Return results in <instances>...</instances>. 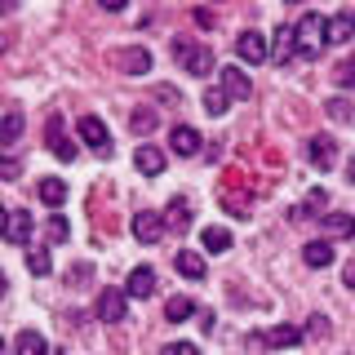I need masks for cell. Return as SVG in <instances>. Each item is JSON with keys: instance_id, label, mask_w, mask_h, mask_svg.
<instances>
[{"instance_id": "obj_1", "label": "cell", "mask_w": 355, "mask_h": 355, "mask_svg": "<svg viewBox=\"0 0 355 355\" xmlns=\"http://www.w3.org/2000/svg\"><path fill=\"white\" fill-rule=\"evenodd\" d=\"M173 58L182 62L187 76H196V80H205V76L218 71V58L209 44H196V40H173Z\"/></svg>"}, {"instance_id": "obj_2", "label": "cell", "mask_w": 355, "mask_h": 355, "mask_svg": "<svg viewBox=\"0 0 355 355\" xmlns=\"http://www.w3.org/2000/svg\"><path fill=\"white\" fill-rule=\"evenodd\" d=\"M293 31H297V49H302V58H315V53L329 44V18H320V14H302L293 22Z\"/></svg>"}, {"instance_id": "obj_3", "label": "cell", "mask_w": 355, "mask_h": 355, "mask_svg": "<svg viewBox=\"0 0 355 355\" xmlns=\"http://www.w3.org/2000/svg\"><path fill=\"white\" fill-rule=\"evenodd\" d=\"M129 231H133V240H142V244H160V236L169 231V218L155 214V209H138L133 222H129Z\"/></svg>"}, {"instance_id": "obj_4", "label": "cell", "mask_w": 355, "mask_h": 355, "mask_svg": "<svg viewBox=\"0 0 355 355\" xmlns=\"http://www.w3.org/2000/svg\"><path fill=\"white\" fill-rule=\"evenodd\" d=\"M98 320L103 324H125L129 320V293L125 288H103L98 293Z\"/></svg>"}, {"instance_id": "obj_5", "label": "cell", "mask_w": 355, "mask_h": 355, "mask_svg": "<svg viewBox=\"0 0 355 355\" xmlns=\"http://www.w3.org/2000/svg\"><path fill=\"white\" fill-rule=\"evenodd\" d=\"M76 133H80V142H85L89 151L111 155V133H107V125L98 116H80V120H76Z\"/></svg>"}, {"instance_id": "obj_6", "label": "cell", "mask_w": 355, "mask_h": 355, "mask_svg": "<svg viewBox=\"0 0 355 355\" xmlns=\"http://www.w3.org/2000/svg\"><path fill=\"white\" fill-rule=\"evenodd\" d=\"M111 62H116L125 76H147L151 71V49H142V44H125V49H111Z\"/></svg>"}, {"instance_id": "obj_7", "label": "cell", "mask_w": 355, "mask_h": 355, "mask_svg": "<svg viewBox=\"0 0 355 355\" xmlns=\"http://www.w3.org/2000/svg\"><path fill=\"white\" fill-rule=\"evenodd\" d=\"M44 138H49V151L58 155V160H76V155H80V147H76V142L67 138V120L58 116V111H53L49 125H44Z\"/></svg>"}, {"instance_id": "obj_8", "label": "cell", "mask_w": 355, "mask_h": 355, "mask_svg": "<svg viewBox=\"0 0 355 355\" xmlns=\"http://www.w3.org/2000/svg\"><path fill=\"white\" fill-rule=\"evenodd\" d=\"M236 58L240 62H262V58H271V44H266V36H262V31H240V36H236Z\"/></svg>"}, {"instance_id": "obj_9", "label": "cell", "mask_w": 355, "mask_h": 355, "mask_svg": "<svg viewBox=\"0 0 355 355\" xmlns=\"http://www.w3.org/2000/svg\"><path fill=\"white\" fill-rule=\"evenodd\" d=\"M306 160L315 164L320 173L333 169V164H338V142H333L329 133H315V138H306Z\"/></svg>"}, {"instance_id": "obj_10", "label": "cell", "mask_w": 355, "mask_h": 355, "mask_svg": "<svg viewBox=\"0 0 355 355\" xmlns=\"http://www.w3.org/2000/svg\"><path fill=\"white\" fill-rule=\"evenodd\" d=\"M218 76H222V89H227L236 103H249L253 98V80H249L244 67H218Z\"/></svg>"}, {"instance_id": "obj_11", "label": "cell", "mask_w": 355, "mask_h": 355, "mask_svg": "<svg viewBox=\"0 0 355 355\" xmlns=\"http://www.w3.org/2000/svg\"><path fill=\"white\" fill-rule=\"evenodd\" d=\"M155 266H133L129 271V280H125V293L129 297H138V302H147V297H155Z\"/></svg>"}, {"instance_id": "obj_12", "label": "cell", "mask_w": 355, "mask_h": 355, "mask_svg": "<svg viewBox=\"0 0 355 355\" xmlns=\"http://www.w3.org/2000/svg\"><path fill=\"white\" fill-rule=\"evenodd\" d=\"M200 129H191V125H173L169 129V147H173V155H182V160H191V155H200Z\"/></svg>"}, {"instance_id": "obj_13", "label": "cell", "mask_w": 355, "mask_h": 355, "mask_svg": "<svg viewBox=\"0 0 355 355\" xmlns=\"http://www.w3.org/2000/svg\"><path fill=\"white\" fill-rule=\"evenodd\" d=\"M333 258H338V253H333V240L329 236L302 244V262L311 266V271H324V266H333Z\"/></svg>"}, {"instance_id": "obj_14", "label": "cell", "mask_w": 355, "mask_h": 355, "mask_svg": "<svg viewBox=\"0 0 355 355\" xmlns=\"http://www.w3.org/2000/svg\"><path fill=\"white\" fill-rule=\"evenodd\" d=\"M271 58L275 62H293V58H302V49H297V31L293 27H280V31H275V40H271Z\"/></svg>"}, {"instance_id": "obj_15", "label": "cell", "mask_w": 355, "mask_h": 355, "mask_svg": "<svg viewBox=\"0 0 355 355\" xmlns=\"http://www.w3.org/2000/svg\"><path fill=\"white\" fill-rule=\"evenodd\" d=\"M306 338V329H293V324H275V329H262L258 342L262 347H297Z\"/></svg>"}, {"instance_id": "obj_16", "label": "cell", "mask_w": 355, "mask_h": 355, "mask_svg": "<svg viewBox=\"0 0 355 355\" xmlns=\"http://www.w3.org/2000/svg\"><path fill=\"white\" fill-rule=\"evenodd\" d=\"M133 164H138V173L160 178V173H164V151H160V147H151V142H142V147L133 151Z\"/></svg>"}, {"instance_id": "obj_17", "label": "cell", "mask_w": 355, "mask_h": 355, "mask_svg": "<svg viewBox=\"0 0 355 355\" xmlns=\"http://www.w3.org/2000/svg\"><path fill=\"white\" fill-rule=\"evenodd\" d=\"M5 240H9V244H27V240H31V214H27V209H9V218H5Z\"/></svg>"}, {"instance_id": "obj_18", "label": "cell", "mask_w": 355, "mask_h": 355, "mask_svg": "<svg viewBox=\"0 0 355 355\" xmlns=\"http://www.w3.org/2000/svg\"><path fill=\"white\" fill-rule=\"evenodd\" d=\"M173 266H178V275H187V280H205V253H196V249H178Z\"/></svg>"}, {"instance_id": "obj_19", "label": "cell", "mask_w": 355, "mask_h": 355, "mask_svg": "<svg viewBox=\"0 0 355 355\" xmlns=\"http://www.w3.org/2000/svg\"><path fill=\"white\" fill-rule=\"evenodd\" d=\"M355 36V9H342V14L329 18V44H347Z\"/></svg>"}, {"instance_id": "obj_20", "label": "cell", "mask_w": 355, "mask_h": 355, "mask_svg": "<svg viewBox=\"0 0 355 355\" xmlns=\"http://www.w3.org/2000/svg\"><path fill=\"white\" fill-rule=\"evenodd\" d=\"M36 196H40L49 209H62V200H67V182H62V178H40V182H36Z\"/></svg>"}, {"instance_id": "obj_21", "label": "cell", "mask_w": 355, "mask_h": 355, "mask_svg": "<svg viewBox=\"0 0 355 355\" xmlns=\"http://www.w3.org/2000/svg\"><path fill=\"white\" fill-rule=\"evenodd\" d=\"M164 218H169V227L182 236V231H191V205H187L182 196H173L169 200V209H164Z\"/></svg>"}, {"instance_id": "obj_22", "label": "cell", "mask_w": 355, "mask_h": 355, "mask_svg": "<svg viewBox=\"0 0 355 355\" xmlns=\"http://www.w3.org/2000/svg\"><path fill=\"white\" fill-rule=\"evenodd\" d=\"M231 103H236V98H231V94H227V89H222V85L205 89V98H200V107H205L209 116H227V111H231Z\"/></svg>"}, {"instance_id": "obj_23", "label": "cell", "mask_w": 355, "mask_h": 355, "mask_svg": "<svg viewBox=\"0 0 355 355\" xmlns=\"http://www.w3.org/2000/svg\"><path fill=\"white\" fill-rule=\"evenodd\" d=\"M196 315V302L187 293H173L169 302H164V320H169V324H182V320H191Z\"/></svg>"}, {"instance_id": "obj_24", "label": "cell", "mask_w": 355, "mask_h": 355, "mask_svg": "<svg viewBox=\"0 0 355 355\" xmlns=\"http://www.w3.org/2000/svg\"><path fill=\"white\" fill-rule=\"evenodd\" d=\"M320 227H324V236H355V218L351 214H320Z\"/></svg>"}, {"instance_id": "obj_25", "label": "cell", "mask_w": 355, "mask_h": 355, "mask_svg": "<svg viewBox=\"0 0 355 355\" xmlns=\"http://www.w3.org/2000/svg\"><path fill=\"white\" fill-rule=\"evenodd\" d=\"M324 116L333 120V125H351V120H355V103H351V98H329V103H324Z\"/></svg>"}, {"instance_id": "obj_26", "label": "cell", "mask_w": 355, "mask_h": 355, "mask_svg": "<svg viewBox=\"0 0 355 355\" xmlns=\"http://www.w3.org/2000/svg\"><path fill=\"white\" fill-rule=\"evenodd\" d=\"M22 138V107H5V125H0V142L5 147H14Z\"/></svg>"}, {"instance_id": "obj_27", "label": "cell", "mask_w": 355, "mask_h": 355, "mask_svg": "<svg viewBox=\"0 0 355 355\" xmlns=\"http://www.w3.org/2000/svg\"><path fill=\"white\" fill-rule=\"evenodd\" d=\"M200 244H205V253H227L231 249V231L227 227H205L200 231Z\"/></svg>"}, {"instance_id": "obj_28", "label": "cell", "mask_w": 355, "mask_h": 355, "mask_svg": "<svg viewBox=\"0 0 355 355\" xmlns=\"http://www.w3.org/2000/svg\"><path fill=\"white\" fill-rule=\"evenodd\" d=\"M14 351L18 355H44V351H49V342H44L36 329H22L18 338H14Z\"/></svg>"}, {"instance_id": "obj_29", "label": "cell", "mask_w": 355, "mask_h": 355, "mask_svg": "<svg viewBox=\"0 0 355 355\" xmlns=\"http://www.w3.org/2000/svg\"><path fill=\"white\" fill-rule=\"evenodd\" d=\"M155 125H160V120H155V111H151V107H138V111L129 116V129L138 133V138H147V133H151Z\"/></svg>"}, {"instance_id": "obj_30", "label": "cell", "mask_w": 355, "mask_h": 355, "mask_svg": "<svg viewBox=\"0 0 355 355\" xmlns=\"http://www.w3.org/2000/svg\"><path fill=\"white\" fill-rule=\"evenodd\" d=\"M44 236H49V244H67V240H71V222H67L62 214H53L49 227H44Z\"/></svg>"}, {"instance_id": "obj_31", "label": "cell", "mask_w": 355, "mask_h": 355, "mask_svg": "<svg viewBox=\"0 0 355 355\" xmlns=\"http://www.w3.org/2000/svg\"><path fill=\"white\" fill-rule=\"evenodd\" d=\"M27 271H31V275H49V271H53L49 249H27Z\"/></svg>"}, {"instance_id": "obj_32", "label": "cell", "mask_w": 355, "mask_h": 355, "mask_svg": "<svg viewBox=\"0 0 355 355\" xmlns=\"http://www.w3.org/2000/svg\"><path fill=\"white\" fill-rule=\"evenodd\" d=\"M324 205H329V191H324V187H311V191H306V200H302V209H306L311 218H320L315 209H324Z\"/></svg>"}, {"instance_id": "obj_33", "label": "cell", "mask_w": 355, "mask_h": 355, "mask_svg": "<svg viewBox=\"0 0 355 355\" xmlns=\"http://www.w3.org/2000/svg\"><path fill=\"white\" fill-rule=\"evenodd\" d=\"M333 80H338L342 89H355V58H342L338 71H333Z\"/></svg>"}, {"instance_id": "obj_34", "label": "cell", "mask_w": 355, "mask_h": 355, "mask_svg": "<svg viewBox=\"0 0 355 355\" xmlns=\"http://www.w3.org/2000/svg\"><path fill=\"white\" fill-rule=\"evenodd\" d=\"M85 280H94V266L89 262H76L71 271H67V284H76V288H85Z\"/></svg>"}, {"instance_id": "obj_35", "label": "cell", "mask_w": 355, "mask_h": 355, "mask_svg": "<svg viewBox=\"0 0 355 355\" xmlns=\"http://www.w3.org/2000/svg\"><path fill=\"white\" fill-rule=\"evenodd\" d=\"M333 324H329V315H311L306 320V338H329Z\"/></svg>"}, {"instance_id": "obj_36", "label": "cell", "mask_w": 355, "mask_h": 355, "mask_svg": "<svg viewBox=\"0 0 355 355\" xmlns=\"http://www.w3.org/2000/svg\"><path fill=\"white\" fill-rule=\"evenodd\" d=\"M0 173H5V182H18V155H14V147H5V164H0Z\"/></svg>"}, {"instance_id": "obj_37", "label": "cell", "mask_w": 355, "mask_h": 355, "mask_svg": "<svg viewBox=\"0 0 355 355\" xmlns=\"http://www.w3.org/2000/svg\"><path fill=\"white\" fill-rule=\"evenodd\" d=\"M155 98H160V103H182V94H178L173 85H155Z\"/></svg>"}, {"instance_id": "obj_38", "label": "cell", "mask_w": 355, "mask_h": 355, "mask_svg": "<svg viewBox=\"0 0 355 355\" xmlns=\"http://www.w3.org/2000/svg\"><path fill=\"white\" fill-rule=\"evenodd\" d=\"M164 355H196V342H169Z\"/></svg>"}, {"instance_id": "obj_39", "label": "cell", "mask_w": 355, "mask_h": 355, "mask_svg": "<svg viewBox=\"0 0 355 355\" xmlns=\"http://www.w3.org/2000/svg\"><path fill=\"white\" fill-rule=\"evenodd\" d=\"M125 5H129V0H98V9H107V14H120Z\"/></svg>"}, {"instance_id": "obj_40", "label": "cell", "mask_w": 355, "mask_h": 355, "mask_svg": "<svg viewBox=\"0 0 355 355\" xmlns=\"http://www.w3.org/2000/svg\"><path fill=\"white\" fill-rule=\"evenodd\" d=\"M342 280H347V288H351V293H355V258H351L347 266H342Z\"/></svg>"}, {"instance_id": "obj_41", "label": "cell", "mask_w": 355, "mask_h": 355, "mask_svg": "<svg viewBox=\"0 0 355 355\" xmlns=\"http://www.w3.org/2000/svg\"><path fill=\"white\" fill-rule=\"evenodd\" d=\"M196 27H214V14H209V9H196Z\"/></svg>"}, {"instance_id": "obj_42", "label": "cell", "mask_w": 355, "mask_h": 355, "mask_svg": "<svg viewBox=\"0 0 355 355\" xmlns=\"http://www.w3.org/2000/svg\"><path fill=\"white\" fill-rule=\"evenodd\" d=\"M284 5H302V0H284Z\"/></svg>"}]
</instances>
